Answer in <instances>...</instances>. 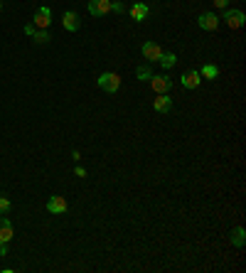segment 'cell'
Listing matches in <instances>:
<instances>
[{"label":"cell","mask_w":246,"mask_h":273,"mask_svg":"<svg viewBox=\"0 0 246 273\" xmlns=\"http://www.w3.org/2000/svg\"><path fill=\"white\" fill-rule=\"evenodd\" d=\"M98 86L106 91V94H116V91L121 89V76L116 72H106V74L98 76Z\"/></svg>","instance_id":"cell-1"},{"label":"cell","mask_w":246,"mask_h":273,"mask_svg":"<svg viewBox=\"0 0 246 273\" xmlns=\"http://www.w3.org/2000/svg\"><path fill=\"white\" fill-rule=\"evenodd\" d=\"M224 22H226L232 30H239V28H244L246 15L242 10H224Z\"/></svg>","instance_id":"cell-2"},{"label":"cell","mask_w":246,"mask_h":273,"mask_svg":"<svg viewBox=\"0 0 246 273\" xmlns=\"http://www.w3.org/2000/svg\"><path fill=\"white\" fill-rule=\"evenodd\" d=\"M111 12V0H89V15L104 18Z\"/></svg>","instance_id":"cell-3"},{"label":"cell","mask_w":246,"mask_h":273,"mask_svg":"<svg viewBox=\"0 0 246 273\" xmlns=\"http://www.w3.org/2000/svg\"><path fill=\"white\" fill-rule=\"evenodd\" d=\"M150 86H153L155 94H168L170 86H172V79H168L165 74H158V76H150Z\"/></svg>","instance_id":"cell-4"},{"label":"cell","mask_w":246,"mask_h":273,"mask_svg":"<svg viewBox=\"0 0 246 273\" xmlns=\"http://www.w3.org/2000/svg\"><path fill=\"white\" fill-rule=\"evenodd\" d=\"M197 25L202 28V30L207 32H214L219 28V18H216L214 12H202L200 18H197Z\"/></svg>","instance_id":"cell-5"},{"label":"cell","mask_w":246,"mask_h":273,"mask_svg":"<svg viewBox=\"0 0 246 273\" xmlns=\"http://www.w3.org/2000/svg\"><path fill=\"white\" fill-rule=\"evenodd\" d=\"M50 22H52V12H50V8H40V10L34 12V30H47Z\"/></svg>","instance_id":"cell-6"},{"label":"cell","mask_w":246,"mask_h":273,"mask_svg":"<svg viewBox=\"0 0 246 273\" xmlns=\"http://www.w3.org/2000/svg\"><path fill=\"white\" fill-rule=\"evenodd\" d=\"M140 52H143V57L148 62H160V57H162V50H160L158 42H146Z\"/></svg>","instance_id":"cell-7"},{"label":"cell","mask_w":246,"mask_h":273,"mask_svg":"<svg viewBox=\"0 0 246 273\" xmlns=\"http://www.w3.org/2000/svg\"><path fill=\"white\" fill-rule=\"evenodd\" d=\"M153 108L158 114H170L172 111V98L168 94H158V98H153Z\"/></svg>","instance_id":"cell-8"},{"label":"cell","mask_w":246,"mask_h":273,"mask_svg":"<svg viewBox=\"0 0 246 273\" xmlns=\"http://www.w3.org/2000/svg\"><path fill=\"white\" fill-rule=\"evenodd\" d=\"M62 25H64V30H69V32H76L79 30V15L74 12V10H66L64 15H62Z\"/></svg>","instance_id":"cell-9"},{"label":"cell","mask_w":246,"mask_h":273,"mask_svg":"<svg viewBox=\"0 0 246 273\" xmlns=\"http://www.w3.org/2000/svg\"><path fill=\"white\" fill-rule=\"evenodd\" d=\"M12 236H15V229H12L10 219L5 214H0V242H12Z\"/></svg>","instance_id":"cell-10"},{"label":"cell","mask_w":246,"mask_h":273,"mask_svg":"<svg viewBox=\"0 0 246 273\" xmlns=\"http://www.w3.org/2000/svg\"><path fill=\"white\" fill-rule=\"evenodd\" d=\"M47 212L50 214H64L66 212V200L60 197V194L50 197V202H47Z\"/></svg>","instance_id":"cell-11"},{"label":"cell","mask_w":246,"mask_h":273,"mask_svg":"<svg viewBox=\"0 0 246 273\" xmlns=\"http://www.w3.org/2000/svg\"><path fill=\"white\" fill-rule=\"evenodd\" d=\"M148 12H150V8H148L146 2H136V5L130 8V18H133L136 22H143V20L148 18Z\"/></svg>","instance_id":"cell-12"},{"label":"cell","mask_w":246,"mask_h":273,"mask_svg":"<svg viewBox=\"0 0 246 273\" xmlns=\"http://www.w3.org/2000/svg\"><path fill=\"white\" fill-rule=\"evenodd\" d=\"M180 82H182L184 89H197V86H200V82H202V76H200V72H184Z\"/></svg>","instance_id":"cell-13"},{"label":"cell","mask_w":246,"mask_h":273,"mask_svg":"<svg viewBox=\"0 0 246 273\" xmlns=\"http://www.w3.org/2000/svg\"><path fill=\"white\" fill-rule=\"evenodd\" d=\"M162 69H172L175 64H178V57L172 54V52H162V57H160V62H158Z\"/></svg>","instance_id":"cell-14"},{"label":"cell","mask_w":246,"mask_h":273,"mask_svg":"<svg viewBox=\"0 0 246 273\" xmlns=\"http://www.w3.org/2000/svg\"><path fill=\"white\" fill-rule=\"evenodd\" d=\"M216 74H219V69H216L214 64H204L200 69V76H204V79H216Z\"/></svg>","instance_id":"cell-15"},{"label":"cell","mask_w":246,"mask_h":273,"mask_svg":"<svg viewBox=\"0 0 246 273\" xmlns=\"http://www.w3.org/2000/svg\"><path fill=\"white\" fill-rule=\"evenodd\" d=\"M229 239H232L234 246H239V248H242V246H244V226H236V229L232 232V236H229Z\"/></svg>","instance_id":"cell-16"},{"label":"cell","mask_w":246,"mask_h":273,"mask_svg":"<svg viewBox=\"0 0 246 273\" xmlns=\"http://www.w3.org/2000/svg\"><path fill=\"white\" fill-rule=\"evenodd\" d=\"M50 40H52V37H50L44 30H34V32H32V42H37V44H47Z\"/></svg>","instance_id":"cell-17"},{"label":"cell","mask_w":246,"mask_h":273,"mask_svg":"<svg viewBox=\"0 0 246 273\" xmlns=\"http://www.w3.org/2000/svg\"><path fill=\"white\" fill-rule=\"evenodd\" d=\"M150 76H153V72L148 66H138V79L140 82H150Z\"/></svg>","instance_id":"cell-18"},{"label":"cell","mask_w":246,"mask_h":273,"mask_svg":"<svg viewBox=\"0 0 246 273\" xmlns=\"http://www.w3.org/2000/svg\"><path fill=\"white\" fill-rule=\"evenodd\" d=\"M10 212V202L5 197H0V214H8Z\"/></svg>","instance_id":"cell-19"},{"label":"cell","mask_w":246,"mask_h":273,"mask_svg":"<svg viewBox=\"0 0 246 273\" xmlns=\"http://www.w3.org/2000/svg\"><path fill=\"white\" fill-rule=\"evenodd\" d=\"M214 2V8H219V10H226V5H229V0H212Z\"/></svg>","instance_id":"cell-20"},{"label":"cell","mask_w":246,"mask_h":273,"mask_svg":"<svg viewBox=\"0 0 246 273\" xmlns=\"http://www.w3.org/2000/svg\"><path fill=\"white\" fill-rule=\"evenodd\" d=\"M111 10H114V12H123V2H121V0L111 2Z\"/></svg>","instance_id":"cell-21"},{"label":"cell","mask_w":246,"mask_h":273,"mask_svg":"<svg viewBox=\"0 0 246 273\" xmlns=\"http://www.w3.org/2000/svg\"><path fill=\"white\" fill-rule=\"evenodd\" d=\"M8 254V242H0V256H5Z\"/></svg>","instance_id":"cell-22"},{"label":"cell","mask_w":246,"mask_h":273,"mask_svg":"<svg viewBox=\"0 0 246 273\" xmlns=\"http://www.w3.org/2000/svg\"><path fill=\"white\" fill-rule=\"evenodd\" d=\"M25 32H28V34L32 37V32H34V25H25Z\"/></svg>","instance_id":"cell-23"},{"label":"cell","mask_w":246,"mask_h":273,"mask_svg":"<svg viewBox=\"0 0 246 273\" xmlns=\"http://www.w3.org/2000/svg\"><path fill=\"white\" fill-rule=\"evenodd\" d=\"M0 10H2V0H0Z\"/></svg>","instance_id":"cell-24"}]
</instances>
